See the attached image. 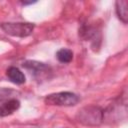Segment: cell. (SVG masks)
Masks as SVG:
<instances>
[{"instance_id": "6da1fadb", "label": "cell", "mask_w": 128, "mask_h": 128, "mask_svg": "<svg viewBox=\"0 0 128 128\" xmlns=\"http://www.w3.org/2000/svg\"><path fill=\"white\" fill-rule=\"evenodd\" d=\"M76 119L86 126H98L103 121V110L94 105L85 106L77 112Z\"/></svg>"}, {"instance_id": "7a4b0ae2", "label": "cell", "mask_w": 128, "mask_h": 128, "mask_svg": "<svg viewBox=\"0 0 128 128\" xmlns=\"http://www.w3.org/2000/svg\"><path fill=\"white\" fill-rule=\"evenodd\" d=\"M80 101L78 95L72 92H57L49 94L45 97L44 102L53 106H74Z\"/></svg>"}, {"instance_id": "3957f363", "label": "cell", "mask_w": 128, "mask_h": 128, "mask_svg": "<svg viewBox=\"0 0 128 128\" xmlns=\"http://www.w3.org/2000/svg\"><path fill=\"white\" fill-rule=\"evenodd\" d=\"M0 27L6 34L14 37H20V38H24L31 35L34 30V24L29 22L2 23L0 24Z\"/></svg>"}, {"instance_id": "277c9868", "label": "cell", "mask_w": 128, "mask_h": 128, "mask_svg": "<svg viewBox=\"0 0 128 128\" xmlns=\"http://www.w3.org/2000/svg\"><path fill=\"white\" fill-rule=\"evenodd\" d=\"M22 66L29 71V73L36 78L37 80H44L46 78H49V74H51V68L42 62L35 61V60H27L23 62Z\"/></svg>"}, {"instance_id": "5b68a950", "label": "cell", "mask_w": 128, "mask_h": 128, "mask_svg": "<svg viewBox=\"0 0 128 128\" xmlns=\"http://www.w3.org/2000/svg\"><path fill=\"white\" fill-rule=\"evenodd\" d=\"M20 107V102L16 98L9 99L4 103L0 104V117H6L13 114Z\"/></svg>"}, {"instance_id": "8992f818", "label": "cell", "mask_w": 128, "mask_h": 128, "mask_svg": "<svg viewBox=\"0 0 128 128\" xmlns=\"http://www.w3.org/2000/svg\"><path fill=\"white\" fill-rule=\"evenodd\" d=\"M6 74H7V77L9 78V80L14 84L21 85V84L25 83V80H26L25 75L17 67H14V66L9 67L6 71Z\"/></svg>"}, {"instance_id": "52a82bcc", "label": "cell", "mask_w": 128, "mask_h": 128, "mask_svg": "<svg viewBox=\"0 0 128 128\" xmlns=\"http://www.w3.org/2000/svg\"><path fill=\"white\" fill-rule=\"evenodd\" d=\"M116 14L118 18L126 24L128 22V1L126 0H118L115 3Z\"/></svg>"}, {"instance_id": "ba28073f", "label": "cell", "mask_w": 128, "mask_h": 128, "mask_svg": "<svg viewBox=\"0 0 128 128\" xmlns=\"http://www.w3.org/2000/svg\"><path fill=\"white\" fill-rule=\"evenodd\" d=\"M97 29L91 26H86V25H82V27L79 29V35L83 38V39H95L97 38Z\"/></svg>"}, {"instance_id": "9c48e42d", "label": "cell", "mask_w": 128, "mask_h": 128, "mask_svg": "<svg viewBox=\"0 0 128 128\" xmlns=\"http://www.w3.org/2000/svg\"><path fill=\"white\" fill-rule=\"evenodd\" d=\"M56 57L61 63H70L73 59V52L70 49L62 48L57 51Z\"/></svg>"}, {"instance_id": "30bf717a", "label": "cell", "mask_w": 128, "mask_h": 128, "mask_svg": "<svg viewBox=\"0 0 128 128\" xmlns=\"http://www.w3.org/2000/svg\"><path fill=\"white\" fill-rule=\"evenodd\" d=\"M17 92L9 88H0V101H7L12 99Z\"/></svg>"}, {"instance_id": "8fae6325", "label": "cell", "mask_w": 128, "mask_h": 128, "mask_svg": "<svg viewBox=\"0 0 128 128\" xmlns=\"http://www.w3.org/2000/svg\"><path fill=\"white\" fill-rule=\"evenodd\" d=\"M23 5H28V4H32V3H34V2H32V1H30V2H21Z\"/></svg>"}]
</instances>
